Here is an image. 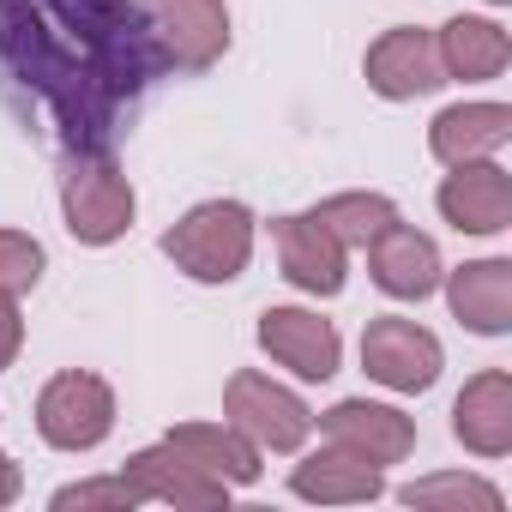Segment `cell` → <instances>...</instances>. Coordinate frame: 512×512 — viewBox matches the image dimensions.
Returning <instances> with one entry per match:
<instances>
[{
    "label": "cell",
    "instance_id": "cell-2",
    "mask_svg": "<svg viewBox=\"0 0 512 512\" xmlns=\"http://www.w3.org/2000/svg\"><path fill=\"white\" fill-rule=\"evenodd\" d=\"M163 253L193 284H229L253 260V211L241 199H205L163 235Z\"/></svg>",
    "mask_w": 512,
    "mask_h": 512
},
{
    "label": "cell",
    "instance_id": "cell-22",
    "mask_svg": "<svg viewBox=\"0 0 512 512\" xmlns=\"http://www.w3.org/2000/svg\"><path fill=\"white\" fill-rule=\"evenodd\" d=\"M404 506H470V512H500V488L482 476H422L404 488Z\"/></svg>",
    "mask_w": 512,
    "mask_h": 512
},
{
    "label": "cell",
    "instance_id": "cell-7",
    "mask_svg": "<svg viewBox=\"0 0 512 512\" xmlns=\"http://www.w3.org/2000/svg\"><path fill=\"white\" fill-rule=\"evenodd\" d=\"M151 31L169 67L205 73L229 49V7L223 0H151Z\"/></svg>",
    "mask_w": 512,
    "mask_h": 512
},
{
    "label": "cell",
    "instance_id": "cell-11",
    "mask_svg": "<svg viewBox=\"0 0 512 512\" xmlns=\"http://www.w3.org/2000/svg\"><path fill=\"white\" fill-rule=\"evenodd\" d=\"M121 476H127L145 500H163V506H175V512H211V506H229V482H217L211 470H199V464H193L187 452H175L169 440L133 452Z\"/></svg>",
    "mask_w": 512,
    "mask_h": 512
},
{
    "label": "cell",
    "instance_id": "cell-15",
    "mask_svg": "<svg viewBox=\"0 0 512 512\" xmlns=\"http://www.w3.org/2000/svg\"><path fill=\"white\" fill-rule=\"evenodd\" d=\"M452 434L476 452V458H506L512 452V374L488 368L476 374L458 404H452Z\"/></svg>",
    "mask_w": 512,
    "mask_h": 512
},
{
    "label": "cell",
    "instance_id": "cell-12",
    "mask_svg": "<svg viewBox=\"0 0 512 512\" xmlns=\"http://www.w3.org/2000/svg\"><path fill=\"white\" fill-rule=\"evenodd\" d=\"M362 73H368V85H374L386 103H416V97H428V91H440V85H446L440 55H434V37H428V31H416V25L386 31V37L368 49Z\"/></svg>",
    "mask_w": 512,
    "mask_h": 512
},
{
    "label": "cell",
    "instance_id": "cell-1",
    "mask_svg": "<svg viewBox=\"0 0 512 512\" xmlns=\"http://www.w3.org/2000/svg\"><path fill=\"white\" fill-rule=\"evenodd\" d=\"M163 67L145 0H0V97L61 151H109Z\"/></svg>",
    "mask_w": 512,
    "mask_h": 512
},
{
    "label": "cell",
    "instance_id": "cell-20",
    "mask_svg": "<svg viewBox=\"0 0 512 512\" xmlns=\"http://www.w3.org/2000/svg\"><path fill=\"white\" fill-rule=\"evenodd\" d=\"M434 55H440L446 79H500L512 61V43L494 19H452V25H440Z\"/></svg>",
    "mask_w": 512,
    "mask_h": 512
},
{
    "label": "cell",
    "instance_id": "cell-27",
    "mask_svg": "<svg viewBox=\"0 0 512 512\" xmlns=\"http://www.w3.org/2000/svg\"><path fill=\"white\" fill-rule=\"evenodd\" d=\"M488 7H506V0H488Z\"/></svg>",
    "mask_w": 512,
    "mask_h": 512
},
{
    "label": "cell",
    "instance_id": "cell-3",
    "mask_svg": "<svg viewBox=\"0 0 512 512\" xmlns=\"http://www.w3.org/2000/svg\"><path fill=\"white\" fill-rule=\"evenodd\" d=\"M61 211H67L73 241H85V247H109V241L127 235V223H133V187H127V175L115 169L109 151H67Z\"/></svg>",
    "mask_w": 512,
    "mask_h": 512
},
{
    "label": "cell",
    "instance_id": "cell-23",
    "mask_svg": "<svg viewBox=\"0 0 512 512\" xmlns=\"http://www.w3.org/2000/svg\"><path fill=\"white\" fill-rule=\"evenodd\" d=\"M43 278V241L19 235V229H0V296H25Z\"/></svg>",
    "mask_w": 512,
    "mask_h": 512
},
{
    "label": "cell",
    "instance_id": "cell-9",
    "mask_svg": "<svg viewBox=\"0 0 512 512\" xmlns=\"http://www.w3.org/2000/svg\"><path fill=\"white\" fill-rule=\"evenodd\" d=\"M260 350L278 368H290L296 380H332L338 356H344L338 326L320 320V314H308V308H266L260 314Z\"/></svg>",
    "mask_w": 512,
    "mask_h": 512
},
{
    "label": "cell",
    "instance_id": "cell-4",
    "mask_svg": "<svg viewBox=\"0 0 512 512\" xmlns=\"http://www.w3.org/2000/svg\"><path fill=\"white\" fill-rule=\"evenodd\" d=\"M115 428V392L103 374H85V368H67L43 386L37 398V434L55 446V452H91L103 446Z\"/></svg>",
    "mask_w": 512,
    "mask_h": 512
},
{
    "label": "cell",
    "instance_id": "cell-5",
    "mask_svg": "<svg viewBox=\"0 0 512 512\" xmlns=\"http://www.w3.org/2000/svg\"><path fill=\"white\" fill-rule=\"evenodd\" d=\"M223 416H229L253 446H260V452H302V440L314 434V410H308L290 386L253 374V368H241V374L223 386Z\"/></svg>",
    "mask_w": 512,
    "mask_h": 512
},
{
    "label": "cell",
    "instance_id": "cell-13",
    "mask_svg": "<svg viewBox=\"0 0 512 512\" xmlns=\"http://www.w3.org/2000/svg\"><path fill=\"white\" fill-rule=\"evenodd\" d=\"M440 217L452 229H464V235H500L512 223V175L494 157L458 163L440 181Z\"/></svg>",
    "mask_w": 512,
    "mask_h": 512
},
{
    "label": "cell",
    "instance_id": "cell-21",
    "mask_svg": "<svg viewBox=\"0 0 512 512\" xmlns=\"http://www.w3.org/2000/svg\"><path fill=\"white\" fill-rule=\"evenodd\" d=\"M314 217L344 241V247H368L386 223H398V205L386 193H332L314 205Z\"/></svg>",
    "mask_w": 512,
    "mask_h": 512
},
{
    "label": "cell",
    "instance_id": "cell-16",
    "mask_svg": "<svg viewBox=\"0 0 512 512\" xmlns=\"http://www.w3.org/2000/svg\"><path fill=\"white\" fill-rule=\"evenodd\" d=\"M512 139V109L506 103H452L434 115L428 127V151L458 169V163H476V157H494L500 145Z\"/></svg>",
    "mask_w": 512,
    "mask_h": 512
},
{
    "label": "cell",
    "instance_id": "cell-14",
    "mask_svg": "<svg viewBox=\"0 0 512 512\" xmlns=\"http://www.w3.org/2000/svg\"><path fill=\"white\" fill-rule=\"evenodd\" d=\"M368 272H374V284H380L386 296L422 302V296L440 290V247H434L422 229H410V223H386V229L368 241Z\"/></svg>",
    "mask_w": 512,
    "mask_h": 512
},
{
    "label": "cell",
    "instance_id": "cell-24",
    "mask_svg": "<svg viewBox=\"0 0 512 512\" xmlns=\"http://www.w3.org/2000/svg\"><path fill=\"white\" fill-rule=\"evenodd\" d=\"M91 512V506H115V512H133V506H145V494L127 482V476H97V482H73V488H61L55 494V512Z\"/></svg>",
    "mask_w": 512,
    "mask_h": 512
},
{
    "label": "cell",
    "instance_id": "cell-25",
    "mask_svg": "<svg viewBox=\"0 0 512 512\" xmlns=\"http://www.w3.org/2000/svg\"><path fill=\"white\" fill-rule=\"evenodd\" d=\"M25 344V320H19V296H0V368H13Z\"/></svg>",
    "mask_w": 512,
    "mask_h": 512
},
{
    "label": "cell",
    "instance_id": "cell-17",
    "mask_svg": "<svg viewBox=\"0 0 512 512\" xmlns=\"http://www.w3.org/2000/svg\"><path fill=\"white\" fill-rule=\"evenodd\" d=\"M446 302L482 338L512 332V260H470V266H458L446 278Z\"/></svg>",
    "mask_w": 512,
    "mask_h": 512
},
{
    "label": "cell",
    "instance_id": "cell-19",
    "mask_svg": "<svg viewBox=\"0 0 512 512\" xmlns=\"http://www.w3.org/2000/svg\"><path fill=\"white\" fill-rule=\"evenodd\" d=\"M175 452H187L199 470H211L217 482H253L260 476V446H253L235 422H181V428H169L163 434Z\"/></svg>",
    "mask_w": 512,
    "mask_h": 512
},
{
    "label": "cell",
    "instance_id": "cell-6",
    "mask_svg": "<svg viewBox=\"0 0 512 512\" xmlns=\"http://www.w3.org/2000/svg\"><path fill=\"white\" fill-rule=\"evenodd\" d=\"M440 362H446L440 338L416 320L386 314V320H368V332H362V368L392 392H428L440 380Z\"/></svg>",
    "mask_w": 512,
    "mask_h": 512
},
{
    "label": "cell",
    "instance_id": "cell-18",
    "mask_svg": "<svg viewBox=\"0 0 512 512\" xmlns=\"http://www.w3.org/2000/svg\"><path fill=\"white\" fill-rule=\"evenodd\" d=\"M290 488L302 500H320V506H356V500H374L386 482H380V464H368L344 446H326V452H308L290 470Z\"/></svg>",
    "mask_w": 512,
    "mask_h": 512
},
{
    "label": "cell",
    "instance_id": "cell-10",
    "mask_svg": "<svg viewBox=\"0 0 512 512\" xmlns=\"http://www.w3.org/2000/svg\"><path fill=\"white\" fill-rule=\"evenodd\" d=\"M320 434L368 464H404L416 452V422L392 404H368V398H344L320 416Z\"/></svg>",
    "mask_w": 512,
    "mask_h": 512
},
{
    "label": "cell",
    "instance_id": "cell-8",
    "mask_svg": "<svg viewBox=\"0 0 512 512\" xmlns=\"http://www.w3.org/2000/svg\"><path fill=\"white\" fill-rule=\"evenodd\" d=\"M272 241H278V266L296 290L308 296H338L344 290V260L350 247L314 217V211H296V217H278L272 223Z\"/></svg>",
    "mask_w": 512,
    "mask_h": 512
},
{
    "label": "cell",
    "instance_id": "cell-26",
    "mask_svg": "<svg viewBox=\"0 0 512 512\" xmlns=\"http://www.w3.org/2000/svg\"><path fill=\"white\" fill-rule=\"evenodd\" d=\"M13 500H19V464L0 452V506H13Z\"/></svg>",
    "mask_w": 512,
    "mask_h": 512
}]
</instances>
